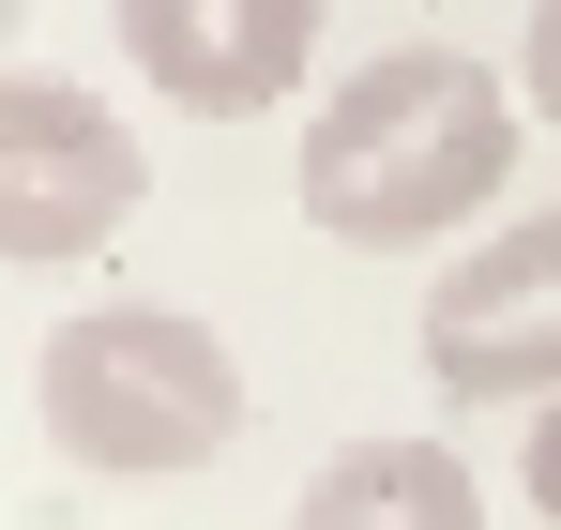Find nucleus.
Returning a JSON list of instances; mask_svg holds the SVG:
<instances>
[{"label": "nucleus", "mask_w": 561, "mask_h": 530, "mask_svg": "<svg viewBox=\"0 0 561 530\" xmlns=\"http://www.w3.org/2000/svg\"><path fill=\"white\" fill-rule=\"evenodd\" d=\"M516 122H531L516 77H485L470 46H379L304 122V212L334 243H365V258L440 243V228H470L516 182Z\"/></svg>", "instance_id": "1"}, {"label": "nucleus", "mask_w": 561, "mask_h": 530, "mask_svg": "<svg viewBox=\"0 0 561 530\" xmlns=\"http://www.w3.org/2000/svg\"><path fill=\"white\" fill-rule=\"evenodd\" d=\"M31 410H46V440L77 470L152 485V470H197V454L243 440V349L213 319H183V303H92V319L46 334Z\"/></svg>", "instance_id": "2"}, {"label": "nucleus", "mask_w": 561, "mask_h": 530, "mask_svg": "<svg viewBox=\"0 0 561 530\" xmlns=\"http://www.w3.org/2000/svg\"><path fill=\"white\" fill-rule=\"evenodd\" d=\"M152 197V152L122 137V106L46 61L0 77V258L15 273H61V258H106Z\"/></svg>", "instance_id": "3"}, {"label": "nucleus", "mask_w": 561, "mask_h": 530, "mask_svg": "<svg viewBox=\"0 0 561 530\" xmlns=\"http://www.w3.org/2000/svg\"><path fill=\"white\" fill-rule=\"evenodd\" d=\"M425 379L456 410H531L561 394V212H501L440 288H425Z\"/></svg>", "instance_id": "4"}, {"label": "nucleus", "mask_w": 561, "mask_h": 530, "mask_svg": "<svg viewBox=\"0 0 561 530\" xmlns=\"http://www.w3.org/2000/svg\"><path fill=\"white\" fill-rule=\"evenodd\" d=\"M106 15H122V61L183 122H259L319 61V0H106Z\"/></svg>", "instance_id": "5"}, {"label": "nucleus", "mask_w": 561, "mask_h": 530, "mask_svg": "<svg viewBox=\"0 0 561 530\" xmlns=\"http://www.w3.org/2000/svg\"><path fill=\"white\" fill-rule=\"evenodd\" d=\"M288 530H485V485L440 440H350V454H319Z\"/></svg>", "instance_id": "6"}, {"label": "nucleus", "mask_w": 561, "mask_h": 530, "mask_svg": "<svg viewBox=\"0 0 561 530\" xmlns=\"http://www.w3.org/2000/svg\"><path fill=\"white\" fill-rule=\"evenodd\" d=\"M516 485H531V516L561 530V394H531V410H516Z\"/></svg>", "instance_id": "7"}, {"label": "nucleus", "mask_w": 561, "mask_h": 530, "mask_svg": "<svg viewBox=\"0 0 561 530\" xmlns=\"http://www.w3.org/2000/svg\"><path fill=\"white\" fill-rule=\"evenodd\" d=\"M516 91H531V122L561 137V0L531 15V46H516Z\"/></svg>", "instance_id": "8"}]
</instances>
